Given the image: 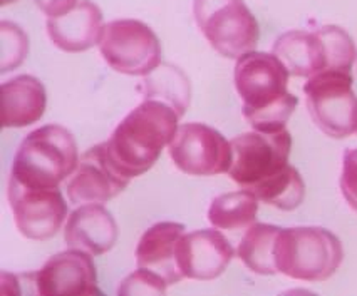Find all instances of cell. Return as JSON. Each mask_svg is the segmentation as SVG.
Instances as JSON below:
<instances>
[{
  "mask_svg": "<svg viewBox=\"0 0 357 296\" xmlns=\"http://www.w3.org/2000/svg\"><path fill=\"white\" fill-rule=\"evenodd\" d=\"M290 72L275 54L250 51L236 59L235 89L243 101V118L253 131L285 129L298 99L290 94Z\"/></svg>",
  "mask_w": 357,
  "mask_h": 296,
  "instance_id": "1",
  "label": "cell"
},
{
  "mask_svg": "<svg viewBox=\"0 0 357 296\" xmlns=\"http://www.w3.org/2000/svg\"><path fill=\"white\" fill-rule=\"evenodd\" d=\"M178 120L180 116L165 102L144 99L102 143L107 161L130 181L148 173L173 141Z\"/></svg>",
  "mask_w": 357,
  "mask_h": 296,
  "instance_id": "2",
  "label": "cell"
},
{
  "mask_svg": "<svg viewBox=\"0 0 357 296\" xmlns=\"http://www.w3.org/2000/svg\"><path fill=\"white\" fill-rule=\"evenodd\" d=\"M79 164L73 132L59 124L32 131L19 146L10 178L29 187H59Z\"/></svg>",
  "mask_w": 357,
  "mask_h": 296,
  "instance_id": "3",
  "label": "cell"
},
{
  "mask_svg": "<svg viewBox=\"0 0 357 296\" xmlns=\"http://www.w3.org/2000/svg\"><path fill=\"white\" fill-rule=\"evenodd\" d=\"M272 54L284 62L290 76L307 79L324 70L351 72L357 57L352 37L337 26L285 32L275 40Z\"/></svg>",
  "mask_w": 357,
  "mask_h": 296,
  "instance_id": "4",
  "label": "cell"
},
{
  "mask_svg": "<svg viewBox=\"0 0 357 296\" xmlns=\"http://www.w3.org/2000/svg\"><path fill=\"white\" fill-rule=\"evenodd\" d=\"M342 260V243L326 228H282L277 237V271L292 279L326 281L334 276Z\"/></svg>",
  "mask_w": 357,
  "mask_h": 296,
  "instance_id": "5",
  "label": "cell"
},
{
  "mask_svg": "<svg viewBox=\"0 0 357 296\" xmlns=\"http://www.w3.org/2000/svg\"><path fill=\"white\" fill-rule=\"evenodd\" d=\"M195 22L211 47L227 59L255 51L260 29L243 0H195Z\"/></svg>",
  "mask_w": 357,
  "mask_h": 296,
  "instance_id": "6",
  "label": "cell"
},
{
  "mask_svg": "<svg viewBox=\"0 0 357 296\" xmlns=\"http://www.w3.org/2000/svg\"><path fill=\"white\" fill-rule=\"evenodd\" d=\"M230 146L231 166L228 176L250 193L290 166L292 136L287 129L277 132H243L234 137Z\"/></svg>",
  "mask_w": 357,
  "mask_h": 296,
  "instance_id": "7",
  "label": "cell"
},
{
  "mask_svg": "<svg viewBox=\"0 0 357 296\" xmlns=\"http://www.w3.org/2000/svg\"><path fill=\"white\" fill-rule=\"evenodd\" d=\"M307 111L314 124L332 139L357 132V95L347 70H324L304 84Z\"/></svg>",
  "mask_w": 357,
  "mask_h": 296,
  "instance_id": "8",
  "label": "cell"
},
{
  "mask_svg": "<svg viewBox=\"0 0 357 296\" xmlns=\"http://www.w3.org/2000/svg\"><path fill=\"white\" fill-rule=\"evenodd\" d=\"M99 52L111 69L126 76H148L161 64V44L141 20L119 19L106 24Z\"/></svg>",
  "mask_w": 357,
  "mask_h": 296,
  "instance_id": "9",
  "label": "cell"
},
{
  "mask_svg": "<svg viewBox=\"0 0 357 296\" xmlns=\"http://www.w3.org/2000/svg\"><path fill=\"white\" fill-rule=\"evenodd\" d=\"M168 153L181 173L188 176H218L231 166V146L217 129L202 123L178 127Z\"/></svg>",
  "mask_w": 357,
  "mask_h": 296,
  "instance_id": "10",
  "label": "cell"
},
{
  "mask_svg": "<svg viewBox=\"0 0 357 296\" xmlns=\"http://www.w3.org/2000/svg\"><path fill=\"white\" fill-rule=\"evenodd\" d=\"M7 196L15 226L27 240H51L68 218V203L59 187H29L10 178Z\"/></svg>",
  "mask_w": 357,
  "mask_h": 296,
  "instance_id": "11",
  "label": "cell"
},
{
  "mask_svg": "<svg viewBox=\"0 0 357 296\" xmlns=\"http://www.w3.org/2000/svg\"><path fill=\"white\" fill-rule=\"evenodd\" d=\"M128 185L130 179L121 176L107 161L101 143L91 148L79 159L76 171L66 182V193L74 206L102 204L121 194Z\"/></svg>",
  "mask_w": 357,
  "mask_h": 296,
  "instance_id": "12",
  "label": "cell"
},
{
  "mask_svg": "<svg viewBox=\"0 0 357 296\" xmlns=\"http://www.w3.org/2000/svg\"><path fill=\"white\" fill-rule=\"evenodd\" d=\"M32 276L36 291L44 296L101 293L93 256L81 249L69 248L54 254Z\"/></svg>",
  "mask_w": 357,
  "mask_h": 296,
  "instance_id": "13",
  "label": "cell"
},
{
  "mask_svg": "<svg viewBox=\"0 0 357 296\" xmlns=\"http://www.w3.org/2000/svg\"><path fill=\"white\" fill-rule=\"evenodd\" d=\"M234 246L218 229H198L183 235L178 246V265L185 278L210 281L228 268Z\"/></svg>",
  "mask_w": 357,
  "mask_h": 296,
  "instance_id": "14",
  "label": "cell"
},
{
  "mask_svg": "<svg viewBox=\"0 0 357 296\" xmlns=\"http://www.w3.org/2000/svg\"><path fill=\"white\" fill-rule=\"evenodd\" d=\"M185 235V226L173 221L153 224L141 236L136 246V265L141 270L163 278L169 285H176L183 279L178 265V246Z\"/></svg>",
  "mask_w": 357,
  "mask_h": 296,
  "instance_id": "15",
  "label": "cell"
},
{
  "mask_svg": "<svg viewBox=\"0 0 357 296\" xmlns=\"http://www.w3.org/2000/svg\"><path fill=\"white\" fill-rule=\"evenodd\" d=\"M64 241L68 248L81 249L91 256H101L114 248L118 224L102 204H82L68 216Z\"/></svg>",
  "mask_w": 357,
  "mask_h": 296,
  "instance_id": "16",
  "label": "cell"
},
{
  "mask_svg": "<svg viewBox=\"0 0 357 296\" xmlns=\"http://www.w3.org/2000/svg\"><path fill=\"white\" fill-rule=\"evenodd\" d=\"M47 36L64 52H82L99 44L105 31L102 12L96 3L81 0L61 17L47 19Z\"/></svg>",
  "mask_w": 357,
  "mask_h": 296,
  "instance_id": "17",
  "label": "cell"
},
{
  "mask_svg": "<svg viewBox=\"0 0 357 296\" xmlns=\"http://www.w3.org/2000/svg\"><path fill=\"white\" fill-rule=\"evenodd\" d=\"M3 127H27L44 116L45 87L34 76H17L2 84Z\"/></svg>",
  "mask_w": 357,
  "mask_h": 296,
  "instance_id": "18",
  "label": "cell"
},
{
  "mask_svg": "<svg viewBox=\"0 0 357 296\" xmlns=\"http://www.w3.org/2000/svg\"><path fill=\"white\" fill-rule=\"evenodd\" d=\"M144 99L165 102L176 112L183 116L192 101V86L190 79L180 68L173 64H160L151 74L144 76L141 84Z\"/></svg>",
  "mask_w": 357,
  "mask_h": 296,
  "instance_id": "19",
  "label": "cell"
},
{
  "mask_svg": "<svg viewBox=\"0 0 357 296\" xmlns=\"http://www.w3.org/2000/svg\"><path fill=\"white\" fill-rule=\"evenodd\" d=\"M280 229L265 223H253L250 228H247V233L236 249V256L252 273L264 276L279 273L275 265V244Z\"/></svg>",
  "mask_w": 357,
  "mask_h": 296,
  "instance_id": "20",
  "label": "cell"
},
{
  "mask_svg": "<svg viewBox=\"0 0 357 296\" xmlns=\"http://www.w3.org/2000/svg\"><path fill=\"white\" fill-rule=\"evenodd\" d=\"M259 215V198L247 189L220 194L208 208L211 226L227 231L250 228Z\"/></svg>",
  "mask_w": 357,
  "mask_h": 296,
  "instance_id": "21",
  "label": "cell"
},
{
  "mask_svg": "<svg viewBox=\"0 0 357 296\" xmlns=\"http://www.w3.org/2000/svg\"><path fill=\"white\" fill-rule=\"evenodd\" d=\"M253 194L259 198V201L277 210L294 211L304 203L305 185L301 173L294 166H289L279 176L257 187Z\"/></svg>",
  "mask_w": 357,
  "mask_h": 296,
  "instance_id": "22",
  "label": "cell"
},
{
  "mask_svg": "<svg viewBox=\"0 0 357 296\" xmlns=\"http://www.w3.org/2000/svg\"><path fill=\"white\" fill-rule=\"evenodd\" d=\"M29 52V37L17 24L0 22V72L17 69Z\"/></svg>",
  "mask_w": 357,
  "mask_h": 296,
  "instance_id": "23",
  "label": "cell"
},
{
  "mask_svg": "<svg viewBox=\"0 0 357 296\" xmlns=\"http://www.w3.org/2000/svg\"><path fill=\"white\" fill-rule=\"evenodd\" d=\"M168 283L148 270H141L124 278L118 286V295H165Z\"/></svg>",
  "mask_w": 357,
  "mask_h": 296,
  "instance_id": "24",
  "label": "cell"
},
{
  "mask_svg": "<svg viewBox=\"0 0 357 296\" xmlns=\"http://www.w3.org/2000/svg\"><path fill=\"white\" fill-rule=\"evenodd\" d=\"M339 185L346 203L357 212V148L344 153Z\"/></svg>",
  "mask_w": 357,
  "mask_h": 296,
  "instance_id": "25",
  "label": "cell"
},
{
  "mask_svg": "<svg viewBox=\"0 0 357 296\" xmlns=\"http://www.w3.org/2000/svg\"><path fill=\"white\" fill-rule=\"evenodd\" d=\"M36 6L47 15V19L61 17L77 6L79 0H34Z\"/></svg>",
  "mask_w": 357,
  "mask_h": 296,
  "instance_id": "26",
  "label": "cell"
},
{
  "mask_svg": "<svg viewBox=\"0 0 357 296\" xmlns=\"http://www.w3.org/2000/svg\"><path fill=\"white\" fill-rule=\"evenodd\" d=\"M12 2H17V0H3L2 6H9V3H12Z\"/></svg>",
  "mask_w": 357,
  "mask_h": 296,
  "instance_id": "27",
  "label": "cell"
}]
</instances>
